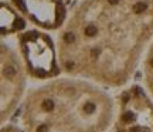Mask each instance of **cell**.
I'll list each match as a JSON object with an SVG mask.
<instances>
[{"label":"cell","mask_w":153,"mask_h":132,"mask_svg":"<svg viewBox=\"0 0 153 132\" xmlns=\"http://www.w3.org/2000/svg\"><path fill=\"white\" fill-rule=\"evenodd\" d=\"M152 40L153 0H79L55 40L60 71L101 87H123Z\"/></svg>","instance_id":"obj_1"},{"label":"cell","mask_w":153,"mask_h":132,"mask_svg":"<svg viewBox=\"0 0 153 132\" xmlns=\"http://www.w3.org/2000/svg\"><path fill=\"white\" fill-rule=\"evenodd\" d=\"M115 118L116 99L106 89L68 75L31 88L20 105L24 132H109Z\"/></svg>","instance_id":"obj_2"},{"label":"cell","mask_w":153,"mask_h":132,"mask_svg":"<svg viewBox=\"0 0 153 132\" xmlns=\"http://www.w3.org/2000/svg\"><path fill=\"white\" fill-rule=\"evenodd\" d=\"M27 70L19 48L1 39L0 77H1V125L20 108L26 97Z\"/></svg>","instance_id":"obj_3"},{"label":"cell","mask_w":153,"mask_h":132,"mask_svg":"<svg viewBox=\"0 0 153 132\" xmlns=\"http://www.w3.org/2000/svg\"><path fill=\"white\" fill-rule=\"evenodd\" d=\"M17 48L27 74L36 80H53L60 70L57 47L50 36L38 30L23 31L17 39Z\"/></svg>","instance_id":"obj_4"},{"label":"cell","mask_w":153,"mask_h":132,"mask_svg":"<svg viewBox=\"0 0 153 132\" xmlns=\"http://www.w3.org/2000/svg\"><path fill=\"white\" fill-rule=\"evenodd\" d=\"M116 132H153V99L142 85H132L116 98Z\"/></svg>","instance_id":"obj_5"},{"label":"cell","mask_w":153,"mask_h":132,"mask_svg":"<svg viewBox=\"0 0 153 132\" xmlns=\"http://www.w3.org/2000/svg\"><path fill=\"white\" fill-rule=\"evenodd\" d=\"M26 17L41 29H58L65 21V9L61 0H14Z\"/></svg>","instance_id":"obj_6"},{"label":"cell","mask_w":153,"mask_h":132,"mask_svg":"<svg viewBox=\"0 0 153 132\" xmlns=\"http://www.w3.org/2000/svg\"><path fill=\"white\" fill-rule=\"evenodd\" d=\"M140 71H142V87L146 89V92L153 99V40L143 55Z\"/></svg>","instance_id":"obj_7"}]
</instances>
